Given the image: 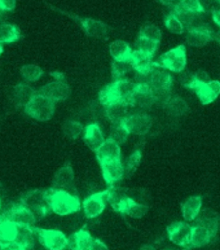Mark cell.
Returning <instances> with one entry per match:
<instances>
[{"label": "cell", "instance_id": "38", "mask_svg": "<svg viewBox=\"0 0 220 250\" xmlns=\"http://www.w3.org/2000/svg\"><path fill=\"white\" fill-rule=\"evenodd\" d=\"M158 45H160V43L150 41V39H146V38H136V49L140 51L141 53H145L148 56H154V53L157 52Z\"/></svg>", "mask_w": 220, "mask_h": 250}, {"label": "cell", "instance_id": "22", "mask_svg": "<svg viewBox=\"0 0 220 250\" xmlns=\"http://www.w3.org/2000/svg\"><path fill=\"white\" fill-rule=\"evenodd\" d=\"M83 140L86 143V146L90 148L92 152H96L102 143L105 142L104 132L101 130V127L96 124V122H92V124L87 125L84 127V132H83Z\"/></svg>", "mask_w": 220, "mask_h": 250}, {"label": "cell", "instance_id": "24", "mask_svg": "<svg viewBox=\"0 0 220 250\" xmlns=\"http://www.w3.org/2000/svg\"><path fill=\"white\" fill-rule=\"evenodd\" d=\"M105 116L112 124H122L130 114V105L126 103H112L104 106Z\"/></svg>", "mask_w": 220, "mask_h": 250}, {"label": "cell", "instance_id": "20", "mask_svg": "<svg viewBox=\"0 0 220 250\" xmlns=\"http://www.w3.org/2000/svg\"><path fill=\"white\" fill-rule=\"evenodd\" d=\"M95 154H96L97 162L101 165L104 162H108V161L120 160L122 150H120V144H117L116 142H113L110 139H105V142L95 152Z\"/></svg>", "mask_w": 220, "mask_h": 250}, {"label": "cell", "instance_id": "39", "mask_svg": "<svg viewBox=\"0 0 220 250\" xmlns=\"http://www.w3.org/2000/svg\"><path fill=\"white\" fill-rule=\"evenodd\" d=\"M138 37L146 38V39H150V41L160 43V39H162V31H160L156 25L148 23V25H144V26L140 29Z\"/></svg>", "mask_w": 220, "mask_h": 250}, {"label": "cell", "instance_id": "49", "mask_svg": "<svg viewBox=\"0 0 220 250\" xmlns=\"http://www.w3.org/2000/svg\"><path fill=\"white\" fill-rule=\"evenodd\" d=\"M140 250H157V249H156V247L152 245V244H146V245H142V247L140 248Z\"/></svg>", "mask_w": 220, "mask_h": 250}, {"label": "cell", "instance_id": "12", "mask_svg": "<svg viewBox=\"0 0 220 250\" xmlns=\"http://www.w3.org/2000/svg\"><path fill=\"white\" fill-rule=\"evenodd\" d=\"M122 124L130 132V135L134 134L144 136L149 132L150 127L153 125V120L146 113H135V114H128Z\"/></svg>", "mask_w": 220, "mask_h": 250}, {"label": "cell", "instance_id": "54", "mask_svg": "<svg viewBox=\"0 0 220 250\" xmlns=\"http://www.w3.org/2000/svg\"><path fill=\"white\" fill-rule=\"evenodd\" d=\"M1 12H3V11H1V7H0V15H1Z\"/></svg>", "mask_w": 220, "mask_h": 250}, {"label": "cell", "instance_id": "53", "mask_svg": "<svg viewBox=\"0 0 220 250\" xmlns=\"http://www.w3.org/2000/svg\"><path fill=\"white\" fill-rule=\"evenodd\" d=\"M0 211H1V198H0Z\"/></svg>", "mask_w": 220, "mask_h": 250}, {"label": "cell", "instance_id": "6", "mask_svg": "<svg viewBox=\"0 0 220 250\" xmlns=\"http://www.w3.org/2000/svg\"><path fill=\"white\" fill-rule=\"evenodd\" d=\"M52 75L53 81L39 88L37 92L44 95L45 97H48L49 100H52L56 104V103L66 100L67 97L70 96L71 91L62 73H53Z\"/></svg>", "mask_w": 220, "mask_h": 250}, {"label": "cell", "instance_id": "33", "mask_svg": "<svg viewBox=\"0 0 220 250\" xmlns=\"http://www.w3.org/2000/svg\"><path fill=\"white\" fill-rule=\"evenodd\" d=\"M62 132L67 139L75 140L78 139L80 135L84 132V126L80 122L75 120H67L65 124L62 125Z\"/></svg>", "mask_w": 220, "mask_h": 250}, {"label": "cell", "instance_id": "48", "mask_svg": "<svg viewBox=\"0 0 220 250\" xmlns=\"http://www.w3.org/2000/svg\"><path fill=\"white\" fill-rule=\"evenodd\" d=\"M213 20L214 22L220 27V9H213Z\"/></svg>", "mask_w": 220, "mask_h": 250}, {"label": "cell", "instance_id": "23", "mask_svg": "<svg viewBox=\"0 0 220 250\" xmlns=\"http://www.w3.org/2000/svg\"><path fill=\"white\" fill-rule=\"evenodd\" d=\"M217 236L213 232L209 231L207 228L202 227L200 224L194 223L192 226V236H190L189 249L192 248H201L210 244Z\"/></svg>", "mask_w": 220, "mask_h": 250}, {"label": "cell", "instance_id": "29", "mask_svg": "<svg viewBox=\"0 0 220 250\" xmlns=\"http://www.w3.org/2000/svg\"><path fill=\"white\" fill-rule=\"evenodd\" d=\"M92 240H94V237L91 236L90 232L82 228V229L73 233L70 237H67V244L74 250H88Z\"/></svg>", "mask_w": 220, "mask_h": 250}, {"label": "cell", "instance_id": "8", "mask_svg": "<svg viewBox=\"0 0 220 250\" xmlns=\"http://www.w3.org/2000/svg\"><path fill=\"white\" fill-rule=\"evenodd\" d=\"M109 198V189L96 192V193L90 194L88 197L84 198L82 204V209L84 211V215L88 219H95V218L100 217L101 214L104 213L106 204H108Z\"/></svg>", "mask_w": 220, "mask_h": 250}, {"label": "cell", "instance_id": "56", "mask_svg": "<svg viewBox=\"0 0 220 250\" xmlns=\"http://www.w3.org/2000/svg\"><path fill=\"white\" fill-rule=\"evenodd\" d=\"M219 3H220V1H219ZM219 9H220V8H219Z\"/></svg>", "mask_w": 220, "mask_h": 250}, {"label": "cell", "instance_id": "51", "mask_svg": "<svg viewBox=\"0 0 220 250\" xmlns=\"http://www.w3.org/2000/svg\"><path fill=\"white\" fill-rule=\"evenodd\" d=\"M61 250H74V249H73V248H71L70 245H69V244H67L66 247H63L62 249H61Z\"/></svg>", "mask_w": 220, "mask_h": 250}, {"label": "cell", "instance_id": "37", "mask_svg": "<svg viewBox=\"0 0 220 250\" xmlns=\"http://www.w3.org/2000/svg\"><path fill=\"white\" fill-rule=\"evenodd\" d=\"M131 70H132V65L130 60H113L112 74L114 79L124 78Z\"/></svg>", "mask_w": 220, "mask_h": 250}, {"label": "cell", "instance_id": "43", "mask_svg": "<svg viewBox=\"0 0 220 250\" xmlns=\"http://www.w3.org/2000/svg\"><path fill=\"white\" fill-rule=\"evenodd\" d=\"M180 82L185 88H193L194 82H196V77H194V73H181V78H180Z\"/></svg>", "mask_w": 220, "mask_h": 250}, {"label": "cell", "instance_id": "30", "mask_svg": "<svg viewBox=\"0 0 220 250\" xmlns=\"http://www.w3.org/2000/svg\"><path fill=\"white\" fill-rule=\"evenodd\" d=\"M109 52L112 55L113 60H130L132 48L127 42L118 39L114 41L109 47Z\"/></svg>", "mask_w": 220, "mask_h": 250}, {"label": "cell", "instance_id": "34", "mask_svg": "<svg viewBox=\"0 0 220 250\" xmlns=\"http://www.w3.org/2000/svg\"><path fill=\"white\" fill-rule=\"evenodd\" d=\"M34 231L33 228L19 227L15 243L23 247L25 249H31L34 247Z\"/></svg>", "mask_w": 220, "mask_h": 250}, {"label": "cell", "instance_id": "44", "mask_svg": "<svg viewBox=\"0 0 220 250\" xmlns=\"http://www.w3.org/2000/svg\"><path fill=\"white\" fill-rule=\"evenodd\" d=\"M0 7L3 12H12L16 8V0H0Z\"/></svg>", "mask_w": 220, "mask_h": 250}, {"label": "cell", "instance_id": "15", "mask_svg": "<svg viewBox=\"0 0 220 250\" xmlns=\"http://www.w3.org/2000/svg\"><path fill=\"white\" fill-rule=\"evenodd\" d=\"M65 15L70 16L71 19L77 20L79 23H80V26L83 27V30L84 33L91 38H96V39H105V38L108 37L109 33V27L108 25L102 21H99V20L95 19H82V17H78V16L70 15V13H65Z\"/></svg>", "mask_w": 220, "mask_h": 250}, {"label": "cell", "instance_id": "17", "mask_svg": "<svg viewBox=\"0 0 220 250\" xmlns=\"http://www.w3.org/2000/svg\"><path fill=\"white\" fill-rule=\"evenodd\" d=\"M187 42L192 47L201 48L206 45L210 41H213V30L207 25H194L188 29Z\"/></svg>", "mask_w": 220, "mask_h": 250}, {"label": "cell", "instance_id": "35", "mask_svg": "<svg viewBox=\"0 0 220 250\" xmlns=\"http://www.w3.org/2000/svg\"><path fill=\"white\" fill-rule=\"evenodd\" d=\"M128 136H130V132L127 131L123 124H113L112 127H110V131H109L108 139L120 146V144H124L128 140Z\"/></svg>", "mask_w": 220, "mask_h": 250}, {"label": "cell", "instance_id": "50", "mask_svg": "<svg viewBox=\"0 0 220 250\" xmlns=\"http://www.w3.org/2000/svg\"><path fill=\"white\" fill-rule=\"evenodd\" d=\"M213 39L215 42H218V43H219V44H220V30L217 31V33L213 34Z\"/></svg>", "mask_w": 220, "mask_h": 250}, {"label": "cell", "instance_id": "26", "mask_svg": "<svg viewBox=\"0 0 220 250\" xmlns=\"http://www.w3.org/2000/svg\"><path fill=\"white\" fill-rule=\"evenodd\" d=\"M164 110L172 117H184L189 112L187 101L180 96H170L163 104Z\"/></svg>", "mask_w": 220, "mask_h": 250}, {"label": "cell", "instance_id": "28", "mask_svg": "<svg viewBox=\"0 0 220 250\" xmlns=\"http://www.w3.org/2000/svg\"><path fill=\"white\" fill-rule=\"evenodd\" d=\"M17 231H19V227L13 222L5 219L1 215L0 217V247L15 243Z\"/></svg>", "mask_w": 220, "mask_h": 250}, {"label": "cell", "instance_id": "57", "mask_svg": "<svg viewBox=\"0 0 220 250\" xmlns=\"http://www.w3.org/2000/svg\"><path fill=\"white\" fill-rule=\"evenodd\" d=\"M187 250H188V249H187Z\"/></svg>", "mask_w": 220, "mask_h": 250}, {"label": "cell", "instance_id": "5", "mask_svg": "<svg viewBox=\"0 0 220 250\" xmlns=\"http://www.w3.org/2000/svg\"><path fill=\"white\" fill-rule=\"evenodd\" d=\"M156 67H160L172 73H183L187 67V48L185 45L180 44L175 48L170 49L162 56L154 61Z\"/></svg>", "mask_w": 220, "mask_h": 250}, {"label": "cell", "instance_id": "42", "mask_svg": "<svg viewBox=\"0 0 220 250\" xmlns=\"http://www.w3.org/2000/svg\"><path fill=\"white\" fill-rule=\"evenodd\" d=\"M180 5L194 15H202L206 12L205 7L200 0H180Z\"/></svg>", "mask_w": 220, "mask_h": 250}, {"label": "cell", "instance_id": "32", "mask_svg": "<svg viewBox=\"0 0 220 250\" xmlns=\"http://www.w3.org/2000/svg\"><path fill=\"white\" fill-rule=\"evenodd\" d=\"M171 12L180 20V22L183 23V26L185 30H188V29L194 26V22H196V16L197 15H194V13H192V12L187 11L185 8H183L181 5H180V3L172 8Z\"/></svg>", "mask_w": 220, "mask_h": 250}, {"label": "cell", "instance_id": "7", "mask_svg": "<svg viewBox=\"0 0 220 250\" xmlns=\"http://www.w3.org/2000/svg\"><path fill=\"white\" fill-rule=\"evenodd\" d=\"M48 194L49 189H31L22 194L21 204L27 206L33 213H38L40 217H45L51 211Z\"/></svg>", "mask_w": 220, "mask_h": 250}, {"label": "cell", "instance_id": "2", "mask_svg": "<svg viewBox=\"0 0 220 250\" xmlns=\"http://www.w3.org/2000/svg\"><path fill=\"white\" fill-rule=\"evenodd\" d=\"M48 202L51 211L61 217L78 213L82 209V204L78 196L69 193L66 190L49 189Z\"/></svg>", "mask_w": 220, "mask_h": 250}, {"label": "cell", "instance_id": "10", "mask_svg": "<svg viewBox=\"0 0 220 250\" xmlns=\"http://www.w3.org/2000/svg\"><path fill=\"white\" fill-rule=\"evenodd\" d=\"M51 189L66 190L69 193L77 194L74 168H73L70 162H66L62 167L57 170L52 179V188Z\"/></svg>", "mask_w": 220, "mask_h": 250}, {"label": "cell", "instance_id": "18", "mask_svg": "<svg viewBox=\"0 0 220 250\" xmlns=\"http://www.w3.org/2000/svg\"><path fill=\"white\" fill-rule=\"evenodd\" d=\"M130 62L132 65V70L136 71V74L148 75L156 69L153 57L148 56L145 53H141L138 49H135V51L132 49Z\"/></svg>", "mask_w": 220, "mask_h": 250}, {"label": "cell", "instance_id": "4", "mask_svg": "<svg viewBox=\"0 0 220 250\" xmlns=\"http://www.w3.org/2000/svg\"><path fill=\"white\" fill-rule=\"evenodd\" d=\"M25 114L39 122H47L55 114V103L41 94H35L23 108Z\"/></svg>", "mask_w": 220, "mask_h": 250}, {"label": "cell", "instance_id": "27", "mask_svg": "<svg viewBox=\"0 0 220 250\" xmlns=\"http://www.w3.org/2000/svg\"><path fill=\"white\" fill-rule=\"evenodd\" d=\"M202 208V197L201 196H192L188 197L185 201L181 204V213H183V218L189 222H193L197 215L200 214Z\"/></svg>", "mask_w": 220, "mask_h": 250}, {"label": "cell", "instance_id": "19", "mask_svg": "<svg viewBox=\"0 0 220 250\" xmlns=\"http://www.w3.org/2000/svg\"><path fill=\"white\" fill-rule=\"evenodd\" d=\"M156 103L154 96L150 91L148 84H138V90L134 94V96L131 97L130 106L131 108H139L141 110H148L153 106Z\"/></svg>", "mask_w": 220, "mask_h": 250}, {"label": "cell", "instance_id": "31", "mask_svg": "<svg viewBox=\"0 0 220 250\" xmlns=\"http://www.w3.org/2000/svg\"><path fill=\"white\" fill-rule=\"evenodd\" d=\"M21 38V31L13 23H3L0 25V43L1 44H12Z\"/></svg>", "mask_w": 220, "mask_h": 250}, {"label": "cell", "instance_id": "40", "mask_svg": "<svg viewBox=\"0 0 220 250\" xmlns=\"http://www.w3.org/2000/svg\"><path fill=\"white\" fill-rule=\"evenodd\" d=\"M142 158V150L141 149H135L131 156L127 158V162L124 165V175H131L135 170L139 167V165L141 162Z\"/></svg>", "mask_w": 220, "mask_h": 250}, {"label": "cell", "instance_id": "36", "mask_svg": "<svg viewBox=\"0 0 220 250\" xmlns=\"http://www.w3.org/2000/svg\"><path fill=\"white\" fill-rule=\"evenodd\" d=\"M21 75L22 78L29 82H37L38 79H40L43 77V69L38 65H34V63H27V65H23L21 67Z\"/></svg>", "mask_w": 220, "mask_h": 250}, {"label": "cell", "instance_id": "41", "mask_svg": "<svg viewBox=\"0 0 220 250\" xmlns=\"http://www.w3.org/2000/svg\"><path fill=\"white\" fill-rule=\"evenodd\" d=\"M164 25H166V27H167L168 30L174 34H183L184 31H185L183 23L180 22V20L178 19L172 12L166 16V19H164Z\"/></svg>", "mask_w": 220, "mask_h": 250}, {"label": "cell", "instance_id": "25", "mask_svg": "<svg viewBox=\"0 0 220 250\" xmlns=\"http://www.w3.org/2000/svg\"><path fill=\"white\" fill-rule=\"evenodd\" d=\"M194 223L200 224L202 227L207 228L209 231H211L214 235H218V231H219L220 227V217L217 211H214L211 209H206L203 211H200V214L197 215V218L193 220Z\"/></svg>", "mask_w": 220, "mask_h": 250}, {"label": "cell", "instance_id": "16", "mask_svg": "<svg viewBox=\"0 0 220 250\" xmlns=\"http://www.w3.org/2000/svg\"><path fill=\"white\" fill-rule=\"evenodd\" d=\"M101 171H102V176H104L105 183L108 184L109 187L116 186L118 182L124 178V165L120 160L108 161L101 164Z\"/></svg>", "mask_w": 220, "mask_h": 250}, {"label": "cell", "instance_id": "47", "mask_svg": "<svg viewBox=\"0 0 220 250\" xmlns=\"http://www.w3.org/2000/svg\"><path fill=\"white\" fill-rule=\"evenodd\" d=\"M160 4H163V5H167V7L174 8L175 5L180 3V0H158Z\"/></svg>", "mask_w": 220, "mask_h": 250}, {"label": "cell", "instance_id": "21", "mask_svg": "<svg viewBox=\"0 0 220 250\" xmlns=\"http://www.w3.org/2000/svg\"><path fill=\"white\" fill-rule=\"evenodd\" d=\"M37 94V91L34 90L33 87L27 82H21L17 86L12 88L11 100L12 103L19 106V108H25L27 103L34 97V95Z\"/></svg>", "mask_w": 220, "mask_h": 250}, {"label": "cell", "instance_id": "13", "mask_svg": "<svg viewBox=\"0 0 220 250\" xmlns=\"http://www.w3.org/2000/svg\"><path fill=\"white\" fill-rule=\"evenodd\" d=\"M167 236L172 244L189 249L192 226L188 222H174L167 227Z\"/></svg>", "mask_w": 220, "mask_h": 250}, {"label": "cell", "instance_id": "14", "mask_svg": "<svg viewBox=\"0 0 220 250\" xmlns=\"http://www.w3.org/2000/svg\"><path fill=\"white\" fill-rule=\"evenodd\" d=\"M192 90L196 92L200 101L203 105L211 104L220 94V82L219 81H207V82H200L196 79Z\"/></svg>", "mask_w": 220, "mask_h": 250}, {"label": "cell", "instance_id": "46", "mask_svg": "<svg viewBox=\"0 0 220 250\" xmlns=\"http://www.w3.org/2000/svg\"><path fill=\"white\" fill-rule=\"evenodd\" d=\"M0 250H27V249H25V248L19 245V244L12 243V244H8V245H4V247H0Z\"/></svg>", "mask_w": 220, "mask_h": 250}, {"label": "cell", "instance_id": "9", "mask_svg": "<svg viewBox=\"0 0 220 250\" xmlns=\"http://www.w3.org/2000/svg\"><path fill=\"white\" fill-rule=\"evenodd\" d=\"M5 219L11 220L17 226V227H27L34 228L35 227V215L27 206L23 204H15L12 205L9 209L3 214Z\"/></svg>", "mask_w": 220, "mask_h": 250}, {"label": "cell", "instance_id": "1", "mask_svg": "<svg viewBox=\"0 0 220 250\" xmlns=\"http://www.w3.org/2000/svg\"><path fill=\"white\" fill-rule=\"evenodd\" d=\"M138 90V84L130 79L120 78L114 79V82L106 86L99 95V100L102 106L112 103H126L130 105L131 97Z\"/></svg>", "mask_w": 220, "mask_h": 250}, {"label": "cell", "instance_id": "3", "mask_svg": "<svg viewBox=\"0 0 220 250\" xmlns=\"http://www.w3.org/2000/svg\"><path fill=\"white\" fill-rule=\"evenodd\" d=\"M174 79L172 75L164 69L156 67L148 77V86L154 96L156 103L163 105L171 96V88Z\"/></svg>", "mask_w": 220, "mask_h": 250}, {"label": "cell", "instance_id": "11", "mask_svg": "<svg viewBox=\"0 0 220 250\" xmlns=\"http://www.w3.org/2000/svg\"><path fill=\"white\" fill-rule=\"evenodd\" d=\"M33 231L38 236L41 245L48 250H61L67 245L66 235L59 229H43L34 227Z\"/></svg>", "mask_w": 220, "mask_h": 250}, {"label": "cell", "instance_id": "55", "mask_svg": "<svg viewBox=\"0 0 220 250\" xmlns=\"http://www.w3.org/2000/svg\"><path fill=\"white\" fill-rule=\"evenodd\" d=\"M218 1H220V0H218Z\"/></svg>", "mask_w": 220, "mask_h": 250}, {"label": "cell", "instance_id": "52", "mask_svg": "<svg viewBox=\"0 0 220 250\" xmlns=\"http://www.w3.org/2000/svg\"><path fill=\"white\" fill-rule=\"evenodd\" d=\"M3 51H4L3 44H1V43H0V56H1V53H3Z\"/></svg>", "mask_w": 220, "mask_h": 250}, {"label": "cell", "instance_id": "45", "mask_svg": "<svg viewBox=\"0 0 220 250\" xmlns=\"http://www.w3.org/2000/svg\"><path fill=\"white\" fill-rule=\"evenodd\" d=\"M88 250H109V248L104 241H101V240L99 239H94Z\"/></svg>", "mask_w": 220, "mask_h": 250}]
</instances>
